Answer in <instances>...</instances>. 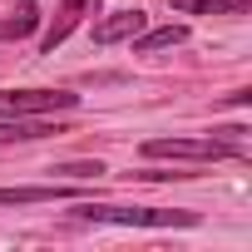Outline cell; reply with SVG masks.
<instances>
[{
  "label": "cell",
  "instance_id": "cell-8",
  "mask_svg": "<svg viewBox=\"0 0 252 252\" xmlns=\"http://www.w3.org/2000/svg\"><path fill=\"white\" fill-rule=\"evenodd\" d=\"M55 198H74V188H0V208H10V203H55Z\"/></svg>",
  "mask_w": 252,
  "mask_h": 252
},
{
  "label": "cell",
  "instance_id": "cell-6",
  "mask_svg": "<svg viewBox=\"0 0 252 252\" xmlns=\"http://www.w3.org/2000/svg\"><path fill=\"white\" fill-rule=\"evenodd\" d=\"M144 25H149V15H144V10H119V15H109V20H99V25H94V45L134 40V35H144Z\"/></svg>",
  "mask_w": 252,
  "mask_h": 252
},
{
  "label": "cell",
  "instance_id": "cell-5",
  "mask_svg": "<svg viewBox=\"0 0 252 252\" xmlns=\"http://www.w3.org/2000/svg\"><path fill=\"white\" fill-rule=\"evenodd\" d=\"M94 10H99V0H64V5H60V20L45 30L40 50H45V55H55V45H64V40H69V30H74L84 15H94Z\"/></svg>",
  "mask_w": 252,
  "mask_h": 252
},
{
  "label": "cell",
  "instance_id": "cell-2",
  "mask_svg": "<svg viewBox=\"0 0 252 252\" xmlns=\"http://www.w3.org/2000/svg\"><path fill=\"white\" fill-rule=\"evenodd\" d=\"M144 158H173V163H227V158H242V144L232 139H149L144 144Z\"/></svg>",
  "mask_w": 252,
  "mask_h": 252
},
{
  "label": "cell",
  "instance_id": "cell-1",
  "mask_svg": "<svg viewBox=\"0 0 252 252\" xmlns=\"http://www.w3.org/2000/svg\"><path fill=\"white\" fill-rule=\"evenodd\" d=\"M84 222H114V227H198V213L183 208H109V203H84Z\"/></svg>",
  "mask_w": 252,
  "mask_h": 252
},
{
  "label": "cell",
  "instance_id": "cell-4",
  "mask_svg": "<svg viewBox=\"0 0 252 252\" xmlns=\"http://www.w3.org/2000/svg\"><path fill=\"white\" fill-rule=\"evenodd\" d=\"M40 30L35 0H0V40H30Z\"/></svg>",
  "mask_w": 252,
  "mask_h": 252
},
{
  "label": "cell",
  "instance_id": "cell-10",
  "mask_svg": "<svg viewBox=\"0 0 252 252\" xmlns=\"http://www.w3.org/2000/svg\"><path fill=\"white\" fill-rule=\"evenodd\" d=\"M188 30L183 25H163V30H149V35H134V50L139 55H154V50H168V45H183Z\"/></svg>",
  "mask_w": 252,
  "mask_h": 252
},
{
  "label": "cell",
  "instance_id": "cell-3",
  "mask_svg": "<svg viewBox=\"0 0 252 252\" xmlns=\"http://www.w3.org/2000/svg\"><path fill=\"white\" fill-rule=\"evenodd\" d=\"M79 94L69 89H0V119H20V114H60L74 109Z\"/></svg>",
  "mask_w": 252,
  "mask_h": 252
},
{
  "label": "cell",
  "instance_id": "cell-9",
  "mask_svg": "<svg viewBox=\"0 0 252 252\" xmlns=\"http://www.w3.org/2000/svg\"><path fill=\"white\" fill-rule=\"evenodd\" d=\"M183 15H247V0H173Z\"/></svg>",
  "mask_w": 252,
  "mask_h": 252
},
{
  "label": "cell",
  "instance_id": "cell-7",
  "mask_svg": "<svg viewBox=\"0 0 252 252\" xmlns=\"http://www.w3.org/2000/svg\"><path fill=\"white\" fill-rule=\"evenodd\" d=\"M45 134H64V129L50 124V119H30V114L0 119V144H30V139H45Z\"/></svg>",
  "mask_w": 252,
  "mask_h": 252
},
{
  "label": "cell",
  "instance_id": "cell-11",
  "mask_svg": "<svg viewBox=\"0 0 252 252\" xmlns=\"http://www.w3.org/2000/svg\"><path fill=\"white\" fill-rule=\"evenodd\" d=\"M50 173H69V178H99L104 163H64V168H50Z\"/></svg>",
  "mask_w": 252,
  "mask_h": 252
}]
</instances>
